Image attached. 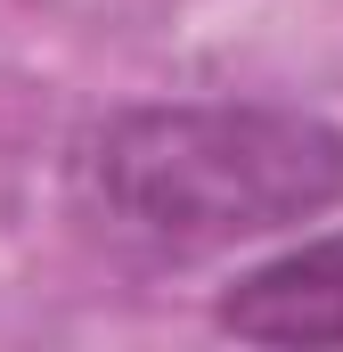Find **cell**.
<instances>
[{
	"label": "cell",
	"mask_w": 343,
	"mask_h": 352,
	"mask_svg": "<svg viewBox=\"0 0 343 352\" xmlns=\"http://www.w3.org/2000/svg\"><path fill=\"white\" fill-rule=\"evenodd\" d=\"M66 197L98 246L131 263H204L343 205V131L270 98H172L90 123Z\"/></svg>",
	"instance_id": "obj_1"
},
{
	"label": "cell",
	"mask_w": 343,
	"mask_h": 352,
	"mask_svg": "<svg viewBox=\"0 0 343 352\" xmlns=\"http://www.w3.org/2000/svg\"><path fill=\"white\" fill-rule=\"evenodd\" d=\"M213 328L246 344H303V352L343 344V230L237 270L213 303Z\"/></svg>",
	"instance_id": "obj_2"
}]
</instances>
